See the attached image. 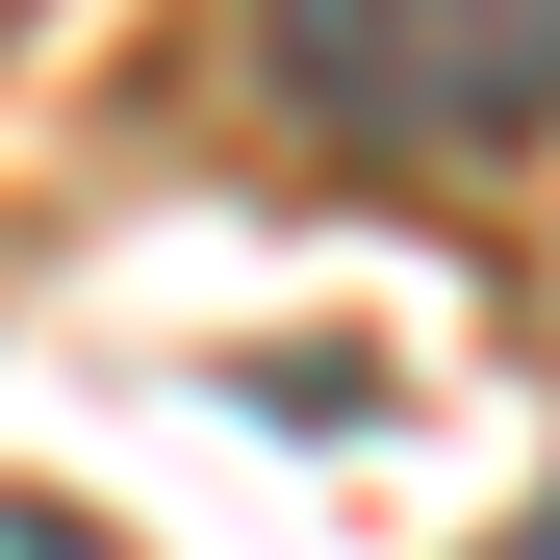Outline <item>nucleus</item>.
<instances>
[{"instance_id": "2", "label": "nucleus", "mask_w": 560, "mask_h": 560, "mask_svg": "<svg viewBox=\"0 0 560 560\" xmlns=\"http://www.w3.org/2000/svg\"><path fill=\"white\" fill-rule=\"evenodd\" d=\"M0 560H128L103 510H51V485H0Z\"/></svg>"}, {"instance_id": "3", "label": "nucleus", "mask_w": 560, "mask_h": 560, "mask_svg": "<svg viewBox=\"0 0 560 560\" xmlns=\"http://www.w3.org/2000/svg\"><path fill=\"white\" fill-rule=\"evenodd\" d=\"M0 26H26V0H0Z\"/></svg>"}, {"instance_id": "1", "label": "nucleus", "mask_w": 560, "mask_h": 560, "mask_svg": "<svg viewBox=\"0 0 560 560\" xmlns=\"http://www.w3.org/2000/svg\"><path fill=\"white\" fill-rule=\"evenodd\" d=\"M255 103L331 178H485L560 128V0H255Z\"/></svg>"}]
</instances>
